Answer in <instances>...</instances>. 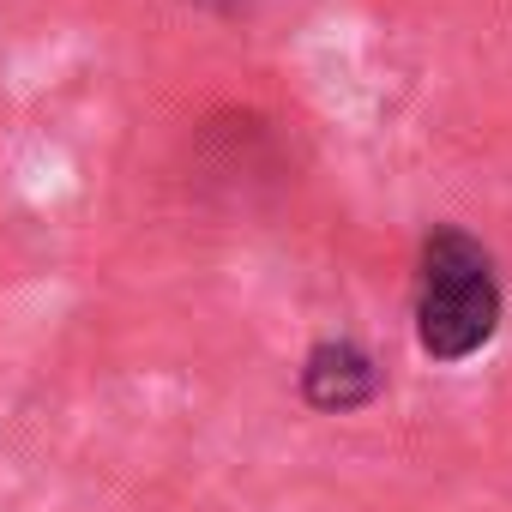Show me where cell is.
Wrapping results in <instances>:
<instances>
[{"mask_svg": "<svg viewBox=\"0 0 512 512\" xmlns=\"http://www.w3.org/2000/svg\"><path fill=\"white\" fill-rule=\"evenodd\" d=\"M500 326V278L464 229H434L416 260V344L434 362H470Z\"/></svg>", "mask_w": 512, "mask_h": 512, "instance_id": "obj_1", "label": "cell"}, {"mask_svg": "<svg viewBox=\"0 0 512 512\" xmlns=\"http://www.w3.org/2000/svg\"><path fill=\"white\" fill-rule=\"evenodd\" d=\"M302 392L314 410H362L380 392V368L362 344L338 338V344H314L302 362Z\"/></svg>", "mask_w": 512, "mask_h": 512, "instance_id": "obj_2", "label": "cell"}, {"mask_svg": "<svg viewBox=\"0 0 512 512\" xmlns=\"http://www.w3.org/2000/svg\"><path fill=\"white\" fill-rule=\"evenodd\" d=\"M199 7H217V13H235V7H241V0H199Z\"/></svg>", "mask_w": 512, "mask_h": 512, "instance_id": "obj_3", "label": "cell"}]
</instances>
